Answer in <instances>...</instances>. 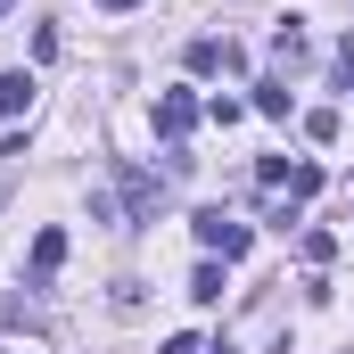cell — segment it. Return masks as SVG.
<instances>
[{
    "label": "cell",
    "mask_w": 354,
    "mask_h": 354,
    "mask_svg": "<svg viewBox=\"0 0 354 354\" xmlns=\"http://www.w3.org/2000/svg\"><path fill=\"white\" fill-rule=\"evenodd\" d=\"M198 239H206V248L231 264V256H248V239H256V231H248V223H231L223 206H206V214H198Z\"/></svg>",
    "instance_id": "1"
},
{
    "label": "cell",
    "mask_w": 354,
    "mask_h": 354,
    "mask_svg": "<svg viewBox=\"0 0 354 354\" xmlns=\"http://www.w3.org/2000/svg\"><path fill=\"white\" fill-rule=\"evenodd\" d=\"M248 66V50L239 41H214V33H198L189 41V75H239Z\"/></svg>",
    "instance_id": "2"
},
{
    "label": "cell",
    "mask_w": 354,
    "mask_h": 354,
    "mask_svg": "<svg viewBox=\"0 0 354 354\" xmlns=\"http://www.w3.org/2000/svg\"><path fill=\"white\" fill-rule=\"evenodd\" d=\"M157 198H165L157 181L140 174V165H124V223H149V214H157Z\"/></svg>",
    "instance_id": "3"
},
{
    "label": "cell",
    "mask_w": 354,
    "mask_h": 354,
    "mask_svg": "<svg viewBox=\"0 0 354 354\" xmlns=\"http://www.w3.org/2000/svg\"><path fill=\"white\" fill-rule=\"evenodd\" d=\"M189 124H198V99H189V91H165V99H157V132H165V140H181Z\"/></svg>",
    "instance_id": "4"
},
{
    "label": "cell",
    "mask_w": 354,
    "mask_h": 354,
    "mask_svg": "<svg viewBox=\"0 0 354 354\" xmlns=\"http://www.w3.org/2000/svg\"><path fill=\"white\" fill-rule=\"evenodd\" d=\"M272 58H280L288 75L305 66V25H297V17H280V25H272Z\"/></svg>",
    "instance_id": "5"
},
{
    "label": "cell",
    "mask_w": 354,
    "mask_h": 354,
    "mask_svg": "<svg viewBox=\"0 0 354 354\" xmlns=\"http://www.w3.org/2000/svg\"><path fill=\"white\" fill-rule=\"evenodd\" d=\"M25 107H33V75H25V66H8V75H0V124H8V115H25Z\"/></svg>",
    "instance_id": "6"
},
{
    "label": "cell",
    "mask_w": 354,
    "mask_h": 354,
    "mask_svg": "<svg viewBox=\"0 0 354 354\" xmlns=\"http://www.w3.org/2000/svg\"><path fill=\"white\" fill-rule=\"evenodd\" d=\"M58 264H66V231H33V280H50Z\"/></svg>",
    "instance_id": "7"
},
{
    "label": "cell",
    "mask_w": 354,
    "mask_h": 354,
    "mask_svg": "<svg viewBox=\"0 0 354 354\" xmlns=\"http://www.w3.org/2000/svg\"><path fill=\"white\" fill-rule=\"evenodd\" d=\"M305 140H322V149H330V140H338V107H313V115H305Z\"/></svg>",
    "instance_id": "8"
},
{
    "label": "cell",
    "mask_w": 354,
    "mask_h": 354,
    "mask_svg": "<svg viewBox=\"0 0 354 354\" xmlns=\"http://www.w3.org/2000/svg\"><path fill=\"white\" fill-rule=\"evenodd\" d=\"M189 297H198V305H214V297H223V272L198 264V272H189Z\"/></svg>",
    "instance_id": "9"
},
{
    "label": "cell",
    "mask_w": 354,
    "mask_h": 354,
    "mask_svg": "<svg viewBox=\"0 0 354 354\" xmlns=\"http://www.w3.org/2000/svg\"><path fill=\"white\" fill-rule=\"evenodd\" d=\"M322 189V165H288V198H313Z\"/></svg>",
    "instance_id": "10"
},
{
    "label": "cell",
    "mask_w": 354,
    "mask_h": 354,
    "mask_svg": "<svg viewBox=\"0 0 354 354\" xmlns=\"http://www.w3.org/2000/svg\"><path fill=\"white\" fill-rule=\"evenodd\" d=\"M256 107L264 115H288V83H256Z\"/></svg>",
    "instance_id": "11"
},
{
    "label": "cell",
    "mask_w": 354,
    "mask_h": 354,
    "mask_svg": "<svg viewBox=\"0 0 354 354\" xmlns=\"http://www.w3.org/2000/svg\"><path fill=\"white\" fill-rule=\"evenodd\" d=\"M338 75H346V83H354V33H346V41H338Z\"/></svg>",
    "instance_id": "12"
},
{
    "label": "cell",
    "mask_w": 354,
    "mask_h": 354,
    "mask_svg": "<svg viewBox=\"0 0 354 354\" xmlns=\"http://www.w3.org/2000/svg\"><path fill=\"white\" fill-rule=\"evenodd\" d=\"M99 8H107V17H124V8H140V0H99Z\"/></svg>",
    "instance_id": "13"
}]
</instances>
